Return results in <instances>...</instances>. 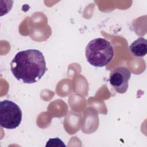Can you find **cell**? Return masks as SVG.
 Masks as SVG:
<instances>
[{
  "instance_id": "6da1fadb",
  "label": "cell",
  "mask_w": 147,
  "mask_h": 147,
  "mask_svg": "<svg viewBox=\"0 0 147 147\" xmlns=\"http://www.w3.org/2000/svg\"><path fill=\"white\" fill-rule=\"evenodd\" d=\"M10 70L17 80L32 84L41 79L47 68L43 53L38 49H29L16 53L10 63Z\"/></svg>"
},
{
  "instance_id": "7a4b0ae2",
  "label": "cell",
  "mask_w": 147,
  "mask_h": 147,
  "mask_svg": "<svg viewBox=\"0 0 147 147\" xmlns=\"http://www.w3.org/2000/svg\"><path fill=\"white\" fill-rule=\"evenodd\" d=\"M85 54L87 61L91 65L103 67L112 60L114 49L108 40L103 38H96L88 43Z\"/></svg>"
},
{
  "instance_id": "3957f363",
  "label": "cell",
  "mask_w": 147,
  "mask_h": 147,
  "mask_svg": "<svg viewBox=\"0 0 147 147\" xmlns=\"http://www.w3.org/2000/svg\"><path fill=\"white\" fill-rule=\"evenodd\" d=\"M22 111L14 102L3 100L0 102V125L7 129L17 127L22 120Z\"/></svg>"
},
{
  "instance_id": "277c9868",
  "label": "cell",
  "mask_w": 147,
  "mask_h": 147,
  "mask_svg": "<svg viewBox=\"0 0 147 147\" xmlns=\"http://www.w3.org/2000/svg\"><path fill=\"white\" fill-rule=\"evenodd\" d=\"M131 72L125 67H118L111 71L109 76V83L112 87L119 94L126 92Z\"/></svg>"
},
{
  "instance_id": "5b68a950",
  "label": "cell",
  "mask_w": 147,
  "mask_h": 147,
  "mask_svg": "<svg viewBox=\"0 0 147 147\" xmlns=\"http://www.w3.org/2000/svg\"><path fill=\"white\" fill-rule=\"evenodd\" d=\"M129 49L131 54L137 57H144L147 53V41L140 37L133 41L129 47Z\"/></svg>"
},
{
  "instance_id": "8992f818",
  "label": "cell",
  "mask_w": 147,
  "mask_h": 147,
  "mask_svg": "<svg viewBox=\"0 0 147 147\" xmlns=\"http://www.w3.org/2000/svg\"><path fill=\"white\" fill-rule=\"evenodd\" d=\"M46 146H65L63 141L59 138H50L47 142Z\"/></svg>"
}]
</instances>
